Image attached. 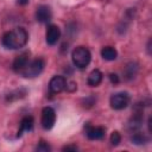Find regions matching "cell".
Returning a JSON list of instances; mask_svg holds the SVG:
<instances>
[{"mask_svg": "<svg viewBox=\"0 0 152 152\" xmlns=\"http://www.w3.org/2000/svg\"><path fill=\"white\" fill-rule=\"evenodd\" d=\"M28 40V33L24 27H15L11 31L4 33L1 38V43L6 49H20L26 45Z\"/></svg>", "mask_w": 152, "mask_h": 152, "instance_id": "cell-1", "label": "cell"}, {"mask_svg": "<svg viewBox=\"0 0 152 152\" xmlns=\"http://www.w3.org/2000/svg\"><path fill=\"white\" fill-rule=\"evenodd\" d=\"M71 59L76 68L84 69L89 65L91 59V53L86 46H77L71 52Z\"/></svg>", "mask_w": 152, "mask_h": 152, "instance_id": "cell-2", "label": "cell"}, {"mask_svg": "<svg viewBox=\"0 0 152 152\" xmlns=\"http://www.w3.org/2000/svg\"><path fill=\"white\" fill-rule=\"evenodd\" d=\"M44 66H45V62L43 58H34V59L27 62V64L19 72V75H21L23 77H26V78H32V77L38 76L43 71Z\"/></svg>", "mask_w": 152, "mask_h": 152, "instance_id": "cell-3", "label": "cell"}, {"mask_svg": "<svg viewBox=\"0 0 152 152\" xmlns=\"http://www.w3.org/2000/svg\"><path fill=\"white\" fill-rule=\"evenodd\" d=\"M129 95L125 91H120V93H115L110 96L109 99V103H110V107L115 110H121L124 108H126L128 104H129Z\"/></svg>", "mask_w": 152, "mask_h": 152, "instance_id": "cell-4", "label": "cell"}, {"mask_svg": "<svg viewBox=\"0 0 152 152\" xmlns=\"http://www.w3.org/2000/svg\"><path fill=\"white\" fill-rule=\"evenodd\" d=\"M55 121H56V112L52 107H44L43 110H42V119H40V122H42V126L45 128V129H50L53 127L55 125Z\"/></svg>", "mask_w": 152, "mask_h": 152, "instance_id": "cell-5", "label": "cell"}, {"mask_svg": "<svg viewBox=\"0 0 152 152\" xmlns=\"http://www.w3.org/2000/svg\"><path fill=\"white\" fill-rule=\"evenodd\" d=\"M65 86H66V80L61 75H56L49 82V90L51 94H59L65 89Z\"/></svg>", "mask_w": 152, "mask_h": 152, "instance_id": "cell-6", "label": "cell"}, {"mask_svg": "<svg viewBox=\"0 0 152 152\" xmlns=\"http://www.w3.org/2000/svg\"><path fill=\"white\" fill-rule=\"evenodd\" d=\"M45 38H46V43L49 45H55L59 38H61V30L57 25H49L48 28H46V34H45Z\"/></svg>", "mask_w": 152, "mask_h": 152, "instance_id": "cell-7", "label": "cell"}, {"mask_svg": "<svg viewBox=\"0 0 152 152\" xmlns=\"http://www.w3.org/2000/svg\"><path fill=\"white\" fill-rule=\"evenodd\" d=\"M51 18H52V13H51V10H50L49 6H46V5L38 6V8L36 11V19H37V21L46 24V23H49L51 20Z\"/></svg>", "mask_w": 152, "mask_h": 152, "instance_id": "cell-8", "label": "cell"}, {"mask_svg": "<svg viewBox=\"0 0 152 152\" xmlns=\"http://www.w3.org/2000/svg\"><path fill=\"white\" fill-rule=\"evenodd\" d=\"M106 129L100 126H88L87 127V137L90 140H101L104 138Z\"/></svg>", "mask_w": 152, "mask_h": 152, "instance_id": "cell-9", "label": "cell"}, {"mask_svg": "<svg viewBox=\"0 0 152 152\" xmlns=\"http://www.w3.org/2000/svg\"><path fill=\"white\" fill-rule=\"evenodd\" d=\"M28 61H30V59H28V53H27V52L17 56L15 59L13 61V64H12V68H13L14 72L19 74V72L25 68V65L27 64Z\"/></svg>", "mask_w": 152, "mask_h": 152, "instance_id": "cell-10", "label": "cell"}, {"mask_svg": "<svg viewBox=\"0 0 152 152\" xmlns=\"http://www.w3.org/2000/svg\"><path fill=\"white\" fill-rule=\"evenodd\" d=\"M33 118L31 116V115H26V116H24L23 119H21V121H20V126H19V129H18V134H17V137L19 138V137H21L23 134H24V132H30V131H32V128H33Z\"/></svg>", "mask_w": 152, "mask_h": 152, "instance_id": "cell-11", "label": "cell"}, {"mask_svg": "<svg viewBox=\"0 0 152 152\" xmlns=\"http://www.w3.org/2000/svg\"><path fill=\"white\" fill-rule=\"evenodd\" d=\"M102 78H103L102 72H101L99 69H94V70L89 74L88 80H87V83H88L90 87H97V86L102 82Z\"/></svg>", "mask_w": 152, "mask_h": 152, "instance_id": "cell-12", "label": "cell"}, {"mask_svg": "<svg viewBox=\"0 0 152 152\" xmlns=\"http://www.w3.org/2000/svg\"><path fill=\"white\" fill-rule=\"evenodd\" d=\"M142 124V116H141V112H138L133 115V118L129 120L128 122V129L131 132H135L141 127Z\"/></svg>", "mask_w": 152, "mask_h": 152, "instance_id": "cell-13", "label": "cell"}, {"mask_svg": "<svg viewBox=\"0 0 152 152\" xmlns=\"http://www.w3.org/2000/svg\"><path fill=\"white\" fill-rule=\"evenodd\" d=\"M101 56L106 61H114L118 57V51L113 46H104L101 50Z\"/></svg>", "mask_w": 152, "mask_h": 152, "instance_id": "cell-14", "label": "cell"}, {"mask_svg": "<svg viewBox=\"0 0 152 152\" xmlns=\"http://www.w3.org/2000/svg\"><path fill=\"white\" fill-rule=\"evenodd\" d=\"M137 72H138V64L132 62V63H128L126 65V68L124 70V76L126 80H132L135 77Z\"/></svg>", "mask_w": 152, "mask_h": 152, "instance_id": "cell-15", "label": "cell"}, {"mask_svg": "<svg viewBox=\"0 0 152 152\" xmlns=\"http://www.w3.org/2000/svg\"><path fill=\"white\" fill-rule=\"evenodd\" d=\"M131 141H132L133 144H135V145H142V144L147 142L148 139H147L146 135H144L142 133H140V132H135V133L131 137Z\"/></svg>", "mask_w": 152, "mask_h": 152, "instance_id": "cell-16", "label": "cell"}, {"mask_svg": "<svg viewBox=\"0 0 152 152\" xmlns=\"http://www.w3.org/2000/svg\"><path fill=\"white\" fill-rule=\"evenodd\" d=\"M36 151H38V152H50L51 151V147H50V145L46 141L40 140L39 144L36 147Z\"/></svg>", "mask_w": 152, "mask_h": 152, "instance_id": "cell-17", "label": "cell"}, {"mask_svg": "<svg viewBox=\"0 0 152 152\" xmlns=\"http://www.w3.org/2000/svg\"><path fill=\"white\" fill-rule=\"evenodd\" d=\"M120 141H121V135H120V133H119L118 131H114V132L110 134V144H112L113 146H118V145L120 144Z\"/></svg>", "mask_w": 152, "mask_h": 152, "instance_id": "cell-18", "label": "cell"}, {"mask_svg": "<svg viewBox=\"0 0 152 152\" xmlns=\"http://www.w3.org/2000/svg\"><path fill=\"white\" fill-rule=\"evenodd\" d=\"M108 77H109V81H110L113 84H118V83H119V81H120L119 76H118L116 74H113V72H112V74H109V76H108Z\"/></svg>", "mask_w": 152, "mask_h": 152, "instance_id": "cell-19", "label": "cell"}, {"mask_svg": "<svg viewBox=\"0 0 152 152\" xmlns=\"http://www.w3.org/2000/svg\"><path fill=\"white\" fill-rule=\"evenodd\" d=\"M62 150H63V151H72V152H76L78 148H77L76 145H66V146H64Z\"/></svg>", "mask_w": 152, "mask_h": 152, "instance_id": "cell-20", "label": "cell"}, {"mask_svg": "<svg viewBox=\"0 0 152 152\" xmlns=\"http://www.w3.org/2000/svg\"><path fill=\"white\" fill-rule=\"evenodd\" d=\"M95 100H96V99H94V96H89V97H87V99L84 100V102H86V103H88V104H87L88 107H90V106H93V104H94Z\"/></svg>", "mask_w": 152, "mask_h": 152, "instance_id": "cell-21", "label": "cell"}, {"mask_svg": "<svg viewBox=\"0 0 152 152\" xmlns=\"http://www.w3.org/2000/svg\"><path fill=\"white\" fill-rule=\"evenodd\" d=\"M28 1H30V0H18V4L21 5V6H25V5L28 4Z\"/></svg>", "mask_w": 152, "mask_h": 152, "instance_id": "cell-22", "label": "cell"}]
</instances>
